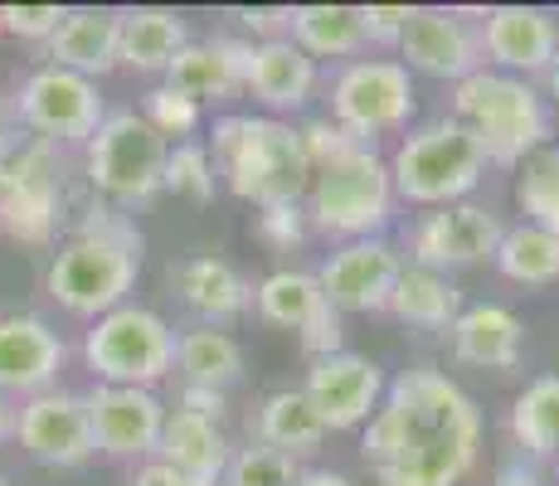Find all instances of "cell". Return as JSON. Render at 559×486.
I'll return each instance as SVG.
<instances>
[{
	"label": "cell",
	"mask_w": 559,
	"mask_h": 486,
	"mask_svg": "<svg viewBox=\"0 0 559 486\" xmlns=\"http://www.w3.org/2000/svg\"><path fill=\"white\" fill-rule=\"evenodd\" d=\"M297 477H302V472H297V462L287 458V452L253 442V448H239L229 458L219 486H297Z\"/></svg>",
	"instance_id": "obj_36"
},
{
	"label": "cell",
	"mask_w": 559,
	"mask_h": 486,
	"mask_svg": "<svg viewBox=\"0 0 559 486\" xmlns=\"http://www.w3.org/2000/svg\"><path fill=\"white\" fill-rule=\"evenodd\" d=\"M53 69L83 73V79L98 83L103 73L117 69V10L98 5H73L63 10L59 29L45 39Z\"/></svg>",
	"instance_id": "obj_23"
},
{
	"label": "cell",
	"mask_w": 559,
	"mask_h": 486,
	"mask_svg": "<svg viewBox=\"0 0 559 486\" xmlns=\"http://www.w3.org/2000/svg\"><path fill=\"white\" fill-rule=\"evenodd\" d=\"M258 311H263V321H273V327H287V331H302L307 317L321 307V287L311 273H297V268H277V273H267L263 283L253 292Z\"/></svg>",
	"instance_id": "obj_34"
},
{
	"label": "cell",
	"mask_w": 559,
	"mask_h": 486,
	"mask_svg": "<svg viewBox=\"0 0 559 486\" xmlns=\"http://www.w3.org/2000/svg\"><path fill=\"white\" fill-rule=\"evenodd\" d=\"M170 283H176L180 301L200 317V327H224V321L243 317L253 301V287L243 283L239 268L214 253H195L186 263H176L170 268Z\"/></svg>",
	"instance_id": "obj_24"
},
{
	"label": "cell",
	"mask_w": 559,
	"mask_h": 486,
	"mask_svg": "<svg viewBox=\"0 0 559 486\" xmlns=\"http://www.w3.org/2000/svg\"><path fill=\"white\" fill-rule=\"evenodd\" d=\"M487 176V156L472 142V132L457 117H438L424 122L400 142L390 156V180L394 194L424 210H443V204H462Z\"/></svg>",
	"instance_id": "obj_7"
},
{
	"label": "cell",
	"mask_w": 559,
	"mask_h": 486,
	"mask_svg": "<svg viewBox=\"0 0 559 486\" xmlns=\"http://www.w3.org/2000/svg\"><path fill=\"white\" fill-rule=\"evenodd\" d=\"M214 156L204 142H176L166 151V170H160V190L186 194V200L210 204L214 200Z\"/></svg>",
	"instance_id": "obj_35"
},
{
	"label": "cell",
	"mask_w": 559,
	"mask_h": 486,
	"mask_svg": "<svg viewBox=\"0 0 559 486\" xmlns=\"http://www.w3.org/2000/svg\"><path fill=\"white\" fill-rule=\"evenodd\" d=\"M515 204H521L525 224L555 234L559 239V146H540L515 166Z\"/></svg>",
	"instance_id": "obj_33"
},
{
	"label": "cell",
	"mask_w": 559,
	"mask_h": 486,
	"mask_svg": "<svg viewBox=\"0 0 559 486\" xmlns=\"http://www.w3.org/2000/svg\"><path fill=\"white\" fill-rule=\"evenodd\" d=\"M186 45H190V29L176 10H160V5L117 10V63H127V69L166 73Z\"/></svg>",
	"instance_id": "obj_26"
},
{
	"label": "cell",
	"mask_w": 559,
	"mask_h": 486,
	"mask_svg": "<svg viewBox=\"0 0 559 486\" xmlns=\"http://www.w3.org/2000/svg\"><path fill=\"white\" fill-rule=\"evenodd\" d=\"M69 5H0V35L49 39Z\"/></svg>",
	"instance_id": "obj_38"
},
{
	"label": "cell",
	"mask_w": 559,
	"mask_h": 486,
	"mask_svg": "<svg viewBox=\"0 0 559 486\" xmlns=\"http://www.w3.org/2000/svg\"><path fill=\"white\" fill-rule=\"evenodd\" d=\"M88 408V434L93 452L107 458H156L160 424H166V404L156 389H132V384H93L83 394Z\"/></svg>",
	"instance_id": "obj_15"
},
{
	"label": "cell",
	"mask_w": 559,
	"mask_h": 486,
	"mask_svg": "<svg viewBox=\"0 0 559 486\" xmlns=\"http://www.w3.org/2000/svg\"><path fill=\"white\" fill-rule=\"evenodd\" d=\"M394 180H390V161L374 146L356 142L350 151H341L336 161L311 170L307 186V220L317 224L326 239L356 244V239H380L394 220Z\"/></svg>",
	"instance_id": "obj_6"
},
{
	"label": "cell",
	"mask_w": 559,
	"mask_h": 486,
	"mask_svg": "<svg viewBox=\"0 0 559 486\" xmlns=\"http://www.w3.org/2000/svg\"><path fill=\"white\" fill-rule=\"evenodd\" d=\"M384 307L404 321V327H418V331H453V321L462 317V287L443 273H428L418 263H404L400 277H394V292Z\"/></svg>",
	"instance_id": "obj_27"
},
{
	"label": "cell",
	"mask_w": 559,
	"mask_h": 486,
	"mask_svg": "<svg viewBox=\"0 0 559 486\" xmlns=\"http://www.w3.org/2000/svg\"><path fill=\"white\" fill-rule=\"evenodd\" d=\"M69 224V161L63 146L25 127H0V229L15 244L45 248Z\"/></svg>",
	"instance_id": "obj_4"
},
{
	"label": "cell",
	"mask_w": 559,
	"mask_h": 486,
	"mask_svg": "<svg viewBox=\"0 0 559 486\" xmlns=\"http://www.w3.org/2000/svg\"><path fill=\"white\" fill-rule=\"evenodd\" d=\"M132 486H200V482H190V477H180L176 467H166V462H156V458H146L142 467H136V477Z\"/></svg>",
	"instance_id": "obj_43"
},
{
	"label": "cell",
	"mask_w": 559,
	"mask_h": 486,
	"mask_svg": "<svg viewBox=\"0 0 559 486\" xmlns=\"http://www.w3.org/2000/svg\"><path fill=\"white\" fill-rule=\"evenodd\" d=\"M400 54L408 73H428V79H472L481 69V35L462 20V10L448 5H414L404 35H400Z\"/></svg>",
	"instance_id": "obj_16"
},
{
	"label": "cell",
	"mask_w": 559,
	"mask_h": 486,
	"mask_svg": "<svg viewBox=\"0 0 559 486\" xmlns=\"http://www.w3.org/2000/svg\"><path fill=\"white\" fill-rule=\"evenodd\" d=\"M180 408H190V414L214 418V424H219V414H224V394H214V389H190V384H186V394H180Z\"/></svg>",
	"instance_id": "obj_45"
},
{
	"label": "cell",
	"mask_w": 559,
	"mask_h": 486,
	"mask_svg": "<svg viewBox=\"0 0 559 486\" xmlns=\"http://www.w3.org/2000/svg\"><path fill=\"white\" fill-rule=\"evenodd\" d=\"M414 107V73L400 59H350L331 79V122L365 146H374V137L408 127Z\"/></svg>",
	"instance_id": "obj_10"
},
{
	"label": "cell",
	"mask_w": 559,
	"mask_h": 486,
	"mask_svg": "<svg viewBox=\"0 0 559 486\" xmlns=\"http://www.w3.org/2000/svg\"><path fill=\"white\" fill-rule=\"evenodd\" d=\"M511 434L535 458L559 452V375H540L515 394L511 404Z\"/></svg>",
	"instance_id": "obj_32"
},
{
	"label": "cell",
	"mask_w": 559,
	"mask_h": 486,
	"mask_svg": "<svg viewBox=\"0 0 559 486\" xmlns=\"http://www.w3.org/2000/svg\"><path fill=\"white\" fill-rule=\"evenodd\" d=\"M501 229H507V224L472 200L443 204V210L418 214V224L408 229V258H414L418 268H428V273L453 277L457 268L487 263L501 244Z\"/></svg>",
	"instance_id": "obj_12"
},
{
	"label": "cell",
	"mask_w": 559,
	"mask_h": 486,
	"mask_svg": "<svg viewBox=\"0 0 559 486\" xmlns=\"http://www.w3.org/2000/svg\"><path fill=\"white\" fill-rule=\"evenodd\" d=\"M457 122L472 132L481 156L497 166H521L531 151L550 146L555 137V112L550 97L535 88L531 79L497 69H477L472 79L457 83Z\"/></svg>",
	"instance_id": "obj_5"
},
{
	"label": "cell",
	"mask_w": 559,
	"mask_h": 486,
	"mask_svg": "<svg viewBox=\"0 0 559 486\" xmlns=\"http://www.w3.org/2000/svg\"><path fill=\"white\" fill-rule=\"evenodd\" d=\"M0 486H10V477H0Z\"/></svg>",
	"instance_id": "obj_51"
},
{
	"label": "cell",
	"mask_w": 559,
	"mask_h": 486,
	"mask_svg": "<svg viewBox=\"0 0 559 486\" xmlns=\"http://www.w3.org/2000/svg\"><path fill=\"white\" fill-rule=\"evenodd\" d=\"M200 117H204V107L195 103V97H186L180 88H170V83H156V88H146L142 93V122L152 127L156 137H180L186 142L190 132L200 127Z\"/></svg>",
	"instance_id": "obj_37"
},
{
	"label": "cell",
	"mask_w": 559,
	"mask_h": 486,
	"mask_svg": "<svg viewBox=\"0 0 559 486\" xmlns=\"http://www.w3.org/2000/svg\"><path fill=\"white\" fill-rule=\"evenodd\" d=\"M142 273V234L103 200L83 204V220H69V239L53 248L45 292L63 311L98 321L103 311L132 301Z\"/></svg>",
	"instance_id": "obj_2"
},
{
	"label": "cell",
	"mask_w": 559,
	"mask_h": 486,
	"mask_svg": "<svg viewBox=\"0 0 559 486\" xmlns=\"http://www.w3.org/2000/svg\"><path fill=\"white\" fill-rule=\"evenodd\" d=\"M302 132V146H307V161H311V170L317 166H326V161H336L341 151H350L356 146V137L350 132H341L331 117H317V122H307V127H297Z\"/></svg>",
	"instance_id": "obj_41"
},
{
	"label": "cell",
	"mask_w": 559,
	"mask_h": 486,
	"mask_svg": "<svg viewBox=\"0 0 559 486\" xmlns=\"http://www.w3.org/2000/svg\"><path fill=\"white\" fill-rule=\"evenodd\" d=\"M491 486H545V482L535 477V472H525V467H507Z\"/></svg>",
	"instance_id": "obj_46"
},
{
	"label": "cell",
	"mask_w": 559,
	"mask_h": 486,
	"mask_svg": "<svg viewBox=\"0 0 559 486\" xmlns=\"http://www.w3.org/2000/svg\"><path fill=\"white\" fill-rule=\"evenodd\" d=\"M83 360L93 370V384L156 389L176 370V327L142 301H122L98 321H88Z\"/></svg>",
	"instance_id": "obj_9"
},
{
	"label": "cell",
	"mask_w": 559,
	"mask_h": 486,
	"mask_svg": "<svg viewBox=\"0 0 559 486\" xmlns=\"http://www.w3.org/2000/svg\"><path fill=\"white\" fill-rule=\"evenodd\" d=\"M491 263L511 277V283H525V287H545V283H559V239L535 224H511L501 229V244L491 253Z\"/></svg>",
	"instance_id": "obj_31"
},
{
	"label": "cell",
	"mask_w": 559,
	"mask_h": 486,
	"mask_svg": "<svg viewBox=\"0 0 559 486\" xmlns=\"http://www.w3.org/2000/svg\"><path fill=\"white\" fill-rule=\"evenodd\" d=\"M414 5H360V25H365V45H400Z\"/></svg>",
	"instance_id": "obj_42"
},
{
	"label": "cell",
	"mask_w": 559,
	"mask_h": 486,
	"mask_svg": "<svg viewBox=\"0 0 559 486\" xmlns=\"http://www.w3.org/2000/svg\"><path fill=\"white\" fill-rule=\"evenodd\" d=\"M297 486H350V482L341 477V472H302Z\"/></svg>",
	"instance_id": "obj_48"
},
{
	"label": "cell",
	"mask_w": 559,
	"mask_h": 486,
	"mask_svg": "<svg viewBox=\"0 0 559 486\" xmlns=\"http://www.w3.org/2000/svg\"><path fill=\"white\" fill-rule=\"evenodd\" d=\"M453 351L477 370H515L525 355V321L501 301H472L453 321Z\"/></svg>",
	"instance_id": "obj_22"
},
{
	"label": "cell",
	"mask_w": 559,
	"mask_h": 486,
	"mask_svg": "<svg viewBox=\"0 0 559 486\" xmlns=\"http://www.w3.org/2000/svg\"><path fill=\"white\" fill-rule=\"evenodd\" d=\"M545 88H550V97L559 103V54H555V63H550V69H545Z\"/></svg>",
	"instance_id": "obj_49"
},
{
	"label": "cell",
	"mask_w": 559,
	"mask_h": 486,
	"mask_svg": "<svg viewBox=\"0 0 559 486\" xmlns=\"http://www.w3.org/2000/svg\"><path fill=\"white\" fill-rule=\"evenodd\" d=\"M5 442H15V404L0 399V448H5Z\"/></svg>",
	"instance_id": "obj_47"
},
{
	"label": "cell",
	"mask_w": 559,
	"mask_h": 486,
	"mask_svg": "<svg viewBox=\"0 0 559 486\" xmlns=\"http://www.w3.org/2000/svg\"><path fill=\"white\" fill-rule=\"evenodd\" d=\"M15 442L25 448V458H35L39 467L69 472L83 467L93 458V434H88V408L83 394L53 384L45 394H29L15 404Z\"/></svg>",
	"instance_id": "obj_13"
},
{
	"label": "cell",
	"mask_w": 559,
	"mask_h": 486,
	"mask_svg": "<svg viewBox=\"0 0 559 486\" xmlns=\"http://www.w3.org/2000/svg\"><path fill=\"white\" fill-rule=\"evenodd\" d=\"M234 15L249 29H258L263 39H283V29H287V10H234Z\"/></svg>",
	"instance_id": "obj_44"
},
{
	"label": "cell",
	"mask_w": 559,
	"mask_h": 486,
	"mask_svg": "<svg viewBox=\"0 0 559 486\" xmlns=\"http://www.w3.org/2000/svg\"><path fill=\"white\" fill-rule=\"evenodd\" d=\"M243 88L273 112H302L317 93V63L293 39H258L243 59Z\"/></svg>",
	"instance_id": "obj_20"
},
{
	"label": "cell",
	"mask_w": 559,
	"mask_h": 486,
	"mask_svg": "<svg viewBox=\"0 0 559 486\" xmlns=\"http://www.w3.org/2000/svg\"><path fill=\"white\" fill-rule=\"evenodd\" d=\"M258 239L273 248H297L307 239V210L302 204H273L258 214Z\"/></svg>",
	"instance_id": "obj_39"
},
{
	"label": "cell",
	"mask_w": 559,
	"mask_h": 486,
	"mask_svg": "<svg viewBox=\"0 0 559 486\" xmlns=\"http://www.w3.org/2000/svg\"><path fill=\"white\" fill-rule=\"evenodd\" d=\"M166 151H170V142L142 122L136 107L107 112L98 122V132L83 142V180H88L93 200L117 204V210L152 204L160 194Z\"/></svg>",
	"instance_id": "obj_8"
},
{
	"label": "cell",
	"mask_w": 559,
	"mask_h": 486,
	"mask_svg": "<svg viewBox=\"0 0 559 486\" xmlns=\"http://www.w3.org/2000/svg\"><path fill=\"white\" fill-rule=\"evenodd\" d=\"M103 117H107V103L98 83L83 79V73L53 69V63L35 69L10 97V122L45 137L53 146H83L98 132Z\"/></svg>",
	"instance_id": "obj_11"
},
{
	"label": "cell",
	"mask_w": 559,
	"mask_h": 486,
	"mask_svg": "<svg viewBox=\"0 0 559 486\" xmlns=\"http://www.w3.org/2000/svg\"><path fill=\"white\" fill-rule=\"evenodd\" d=\"M258 438H263V448H277L297 462L326 442V424L307 404L302 389H273L263 399V408H258Z\"/></svg>",
	"instance_id": "obj_30"
},
{
	"label": "cell",
	"mask_w": 559,
	"mask_h": 486,
	"mask_svg": "<svg viewBox=\"0 0 559 486\" xmlns=\"http://www.w3.org/2000/svg\"><path fill=\"white\" fill-rule=\"evenodd\" d=\"M287 39L317 59H356L365 49V25H360V5H297L287 10Z\"/></svg>",
	"instance_id": "obj_28"
},
{
	"label": "cell",
	"mask_w": 559,
	"mask_h": 486,
	"mask_svg": "<svg viewBox=\"0 0 559 486\" xmlns=\"http://www.w3.org/2000/svg\"><path fill=\"white\" fill-rule=\"evenodd\" d=\"M10 122V103H5V97H0V127H5Z\"/></svg>",
	"instance_id": "obj_50"
},
{
	"label": "cell",
	"mask_w": 559,
	"mask_h": 486,
	"mask_svg": "<svg viewBox=\"0 0 559 486\" xmlns=\"http://www.w3.org/2000/svg\"><path fill=\"white\" fill-rule=\"evenodd\" d=\"M477 404L433 365L394 375L360 438V458L380 486H457L477 467Z\"/></svg>",
	"instance_id": "obj_1"
},
{
	"label": "cell",
	"mask_w": 559,
	"mask_h": 486,
	"mask_svg": "<svg viewBox=\"0 0 559 486\" xmlns=\"http://www.w3.org/2000/svg\"><path fill=\"white\" fill-rule=\"evenodd\" d=\"M214 176L229 186V194L273 210V204H302L311 186V161L302 132L283 117H219L210 137Z\"/></svg>",
	"instance_id": "obj_3"
},
{
	"label": "cell",
	"mask_w": 559,
	"mask_h": 486,
	"mask_svg": "<svg viewBox=\"0 0 559 486\" xmlns=\"http://www.w3.org/2000/svg\"><path fill=\"white\" fill-rule=\"evenodd\" d=\"M234 448L224 438V428L214 418H200L190 408H166V424H160V442H156V462L176 467L180 477L200 482V486H219L224 467H229Z\"/></svg>",
	"instance_id": "obj_21"
},
{
	"label": "cell",
	"mask_w": 559,
	"mask_h": 486,
	"mask_svg": "<svg viewBox=\"0 0 559 486\" xmlns=\"http://www.w3.org/2000/svg\"><path fill=\"white\" fill-rule=\"evenodd\" d=\"M341 336H346V331H341V311L331 307V301H321V307L307 317V327H302V351L311 355V360H321V355H336V351H346Z\"/></svg>",
	"instance_id": "obj_40"
},
{
	"label": "cell",
	"mask_w": 559,
	"mask_h": 486,
	"mask_svg": "<svg viewBox=\"0 0 559 486\" xmlns=\"http://www.w3.org/2000/svg\"><path fill=\"white\" fill-rule=\"evenodd\" d=\"M400 268H404V258L394 253V244L356 239V244H341L311 277H317L321 297L346 317V311H384Z\"/></svg>",
	"instance_id": "obj_18"
},
{
	"label": "cell",
	"mask_w": 559,
	"mask_h": 486,
	"mask_svg": "<svg viewBox=\"0 0 559 486\" xmlns=\"http://www.w3.org/2000/svg\"><path fill=\"white\" fill-rule=\"evenodd\" d=\"M243 59H249V45L243 39H190L186 49L176 54V63L166 69L170 88H180L186 97H195L204 107L214 97V103H224V97H234L243 88Z\"/></svg>",
	"instance_id": "obj_25"
},
{
	"label": "cell",
	"mask_w": 559,
	"mask_h": 486,
	"mask_svg": "<svg viewBox=\"0 0 559 486\" xmlns=\"http://www.w3.org/2000/svg\"><path fill=\"white\" fill-rule=\"evenodd\" d=\"M384 389V370L360 351H336V355H321L311 360L307 370V404L317 408V418L326 424V434H350V428H365L380 408Z\"/></svg>",
	"instance_id": "obj_14"
},
{
	"label": "cell",
	"mask_w": 559,
	"mask_h": 486,
	"mask_svg": "<svg viewBox=\"0 0 559 486\" xmlns=\"http://www.w3.org/2000/svg\"><path fill=\"white\" fill-rule=\"evenodd\" d=\"M176 370L190 389H214L229 394L243 380V345L219 327H190L176 336Z\"/></svg>",
	"instance_id": "obj_29"
},
{
	"label": "cell",
	"mask_w": 559,
	"mask_h": 486,
	"mask_svg": "<svg viewBox=\"0 0 559 486\" xmlns=\"http://www.w3.org/2000/svg\"><path fill=\"white\" fill-rule=\"evenodd\" d=\"M69 360V341L35 311H5L0 317V399L20 404L29 394H45L59 384Z\"/></svg>",
	"instance_id": "obj_17"
},
{
	"label": "cell",
	"mask_w": 559,
	"mask_h": 486,
	"mask_svg": "<svg viewBox=\"0 0 559 486\" xmlns=\"http://www.w3.org/2000/svg\"><path fill=\"white\" fill-rule=\"evenodd\" d=\"M481 59L497 63V73L535 79L555 63L559 54V25L550 10L535 5H497L481 20Z\"/></svg>",
	"instance_id": "obj_19"
}]
</instances>
